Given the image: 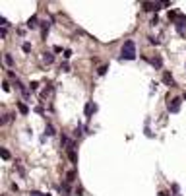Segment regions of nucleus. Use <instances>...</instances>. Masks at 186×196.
I'll return each mask as SVG.
<instances>
[{"label":"nucleus","mask_w":186,"mask_h":196,"mask_svg":"<svg viewBox=\"0 0 186 196\" xmlns=\"http://www.w3.org/2000/svg\"><path fill=\"white\" fill-rule=\"evenodd\" d=\"M0 35H2V39H4L6 35H8V27H2V29H0Z\"/></svg>","instance_id":"obj_21"},{"label":"nucleus","mask_w":186,"mask_h":196,"mask_svg":"<svg viewBox=\"0 0 186 196\" xmlns=\"http://www.w3.org/2000/svg\"><path fill=\"white\" fill-rule=\"evenodd\" d=\"M76 194H78V196H84V188H82V187L76 188Z\"/></svg>","instance_id":"obj_25"},{"label":"nucleus","mask_w":186,"mask_h":196,"mask_svg":"<svg viewBox=\"0 0 186 196\" xmlns=\"http://www.w3.org/2000/svg\"><path fill=\"white\" fill-rule=\"evenodd\" d=\"M120 58H122V60H134V58H136V43L132 41V39L124 41L122 51H120Z\"/></svg>","instance_id":"obj_1"},{"label":"nucleus","mask_w":186,"mask_h":196,"mask_svg":"<svg viewBox=\"0 0 186 196\" xmlns=\"http://www.w3.org/2000/svg\"><path fill=\"white\" fill-rule=\"evenodd\" d=\"M2 88H4V91H10V84H8V82H4V84H2Z\"/></svg>","instance_id":"obj_27"},{"label":"nucleus","mask_w":186,"mask_h":196,"mask_svg":"<svg viewBox=\"0 0 186 196\" xmlns=\"http://www.w3.org/2000/svg\"><path fill=\"white\" fill-rule=\"evenodd\" d=\"M76 181V171H70L68 173V179H66V182H74Z\"/></svg>","instance_id":"obj_16"},{"label":"nucleus","mask_w":186,"mask_h":196,"mask_svg":"<svg viewBox=\"0 0 186 196\" xmlns=\"http://www.w3.org/2000/svg\"><path fill=\"white\" fill-rule=\"evenodd\" d=\"M0 155H2V159H10V151L6 148H2L0 149Z\"/></svg>","instance_id":"obj_15"},{"label":"nucleus","mask_w":186,"mask_h":196,"mask_svg":"<svg viewBox=\"0 0 186 196\" xmlns=\"http://www.w3.org/2000/svg\"><path fill=\"white\" fill-rule=\"evenodd\" d=\"M184 99H186V95H184Z\"/></svg>","instance_id":"obj_31"},{"label":"nucleus","mask_w":186,"mask_h":196,"mask_svg":"<svg viewBox=\"0 0 186 196\" xmlns=\"http://www.w3.org/2000/svg\"><path fill=\"white\" fill-rule=\"evenodd\" d=\"M91 111H97V105H91V103H87L85 105V117H91Z\"/></svg>","instance_id":"obj_9"},{"label":"nucleus","mask_w":186,"mask_h":196,"mask_svg":"<svg viewBox=\"0 0 186 196\" xmlns=\"http://www.w3.org/2000/svg\"><path fill=\"white\" fill-rule=\"evenodd\" d=\"M21 49H23V52H29V51H31V45H29V43H23Z\"/></svg>","instance_id":"obj_18"},{"label":"nucleus","mask_w":186,"mask_h":196,"mask_svg":"<svg viewBox=\"0 0 186 196\" xmlns=\"http://www.w3.org/2000/svg\"><path fill=\"white\" fill-rule=\"evenodd\" d=\"M16 88H18L19 91H21V93H23V97H29V91H27V89H25V85H23L21 82H19V80H16Z\"/></svg>","instance_id":"obj_7"},{"label":"nucleus","mask_w":186,"mask_h":196,"mask_svg":"<svg viewBox=\"0 0 186 196\" xmlns=\"http://www.w3.org/2000/svg\"><path fill=\"white\" fill-rule=\"evenodd\" d=\"M43 62L45 64H52L54 62V55L52 52H43Z\"/></svg>","instance_id":"obj_6"},{"label":"nucleus","mask_w":186,"mask_h":196,"mask_svg":"<svg viewBox=\"0 0 186 196\" xmlns=\"http://www.w3.org/2000/svg\"><path fill=\"white\" fill-rule=\"evenodd\" d=\"M163 82H165V84H167L169 88H175V85H177V82H175V78H172V76L169 74V72H165V74H163Z\"/></svg>","instance_id":"obj_5"},{"label":"nucleus","mask_w":186,"mask_h":196,"mask_svg":"<svg viewBox=\"0 0 186 196\" xmlns=\"http://www.w3.org/2000/svg\"><path fill=\"white\" fill-rule=\"evenodd\" d=\"M29 194H31V196H41V192H39V190H31Z\"/></svg>","instance_id":"obj_28"},{"label":"nucleus","mask_w":186,"mask_h":196,"mask_svg":"<svg viewBox=\"0 0 186 196\" xmlns=\"http://www.w3.org/2000/svg\"><path fill=\"white\" fill-rule=\"evenodd\" d=\"M159 196H169V194H167V192H159Z\"/></svg>","instance_id":"obj_29"},{"label":"nucleus","mask_w":186,"mask_h":196,"mask_svg":"<svg viewBox=\"0 0 186 196\" xmlns=\"http://www.w3.org/2000/svg\"><path fill=\"white\" fill-rule=\"evenodd\" d=\"M66 149H68V157H70V161L72 163H78V155H76V142L74 140H70L68 142V146H66Z\"/></svg>","instance_id":"obj_3"},{"label":"nucleus","mask_w":186,"mask_h":196,"mask_svg":"<svg viewBox=\"0 0 186 196\" xmlns=\"http://www.w3.org/2000/svg\"><path fill=\"white\" fill-rule=\"evenodd\" d=\"M18 109H19L21 115H29V107H27V105H23L21 101H18Z\"/></svg>","instance_id":"obj_10"},{"label":"nucleus","mask_w":186,"mask_h":196,"mask_svg":"<svg viewBox=\"0 0 186 196\" xmlns=\"http://www.w3.org/2000/svg\"><path fill=\"white\" fill-rule=\"evenodd\" d=\"M46 33H49V24H46V22H43V29H41V35H43V39L46 37Z\"/></svg>","instance_id":"obj_14"},{"label":"nucleus","mask_w":186,"mask_h":196,"mask_svg":"<svg viewBox=\"0 0 186 196\" xmlns=\"http://www.w3.org/2000/svg\"><path fill=\"white\" fill-rule=\"evenodd\" d=\"M37 22H39V19H37V16H31V18L27 19V27H29V29H35V27L39 25Z\"/></svg>","instance_id":"obj_8"},{"label":"nucleus","mask_w":186,"mask_h":196,"mask_svg":"<svg viewBox=\"0 0 186 196\" xmlns=\"http://www.w3.org/2000/svg\"><path fill=\"white\" fill-rule=\"evenodd\" d=\"M4 62H6L8 66H14V58H12V55H8V52H6V55H4Z\"/></svg>","instance_id":"obj_12"},{"label":"nucleus","mask_w":186,"mask_h":196,"mask_svg":"<svg viewBox=\"0 0 186 196\" xmlns=\"http://www.w3.org/2000/svg\"><path fill=\"white\" fill-rule=\"evenodd\" d=\"M79 134H82V126L78 124V128H76V130H74V136H79Z\"/></svg>","instance_id":"obj_24"},{"label":"nucleus","mask_w":186,"mask_h":196,"mask_svg":"<svg viewBox=\"0 0 186 196\" xmlns=\"http://www.w3.org/2000/svg\"><path fill=\"white\" fill-rule=\"evenodd\" d=\"M142 6H144L145 12H157V10H161V2H142Z\"/></svg>","instance_id":"obj_4"},{"label":"nucleus","mask_w":186,"mask_h":196,"mask_svg":"<svg viewBox=\"0 0 186 196\" xmlns=\"http://www.w3.org/2000/svg\"><path fill=\"white\" fill-rule=\"evenodd\" d=\"M29 88H31V91H35V89L39 88V82H31V84H29Z\"/></svg>","instance_id":"obj_19"},{"label":"nucleus","mask_w":186,"mask_h":196,"mask_svg":"<svg viewBox=\"0 0 186 196\" xmlns=\"http://www.w3.org/2000/svg\"><path fill=\"white\" fill-rule=\"evenodd\" d=\"M43 196H51V194H43Z\"/></svg>","instance_id":"obj_30"},{"label":"nucleus","mask_w":186,"mask_h":196,"mask_svg":"<svg viewBox=\"0 0 186 196\" xmlns=\"http://www.w3.org/2000/svg\"><path fill=\"white\" fill-rule=\"evenodd\" d=\"M149 24H151V25H157V24H159V18H157V16H153V18H151V22H149Z\"/></svg>","instance_id":"obj_22"},{"label":"nucleus","mask_w":186,"mask_h":196,"mask_svg":"<svg viewBox=\"0 0 186 196\" xmlns=\"http://www.w3.org/2000/svg\"><path fill=\"white\" fill-rule=\"evenodd\" d=\"M46 136H54L56 134V132H54V126H52V124H46Z\"/></svg>","instance_id":"obj_13"},{"label":"nucleus","mask_w":186,"mask_h":196,"mask_svg":"<svg viewBox=\"0 0 186 196\" xmlns=\"http://www.w3.org/2000/svg\"><path fill=\"white\" fill-rule=\"evenodd\" d=\"M60 70H64V72H68V70H70V66H68V64H66V62H64V64H62V66H60Z\"/></svg>","instance_id":"obj_26"},{"label":"nucleus","mask_w":186,"mask_h":196,"mask_svg":"<svg viewBox=\"0 0 186 196\" xmlns=\"http://www.w3.org/2000/svg\"><path fill=\"white\" fill-rule=\"evenodd\" d=\"M149 43H151V45H159V39H155V37H149Z\"/></svg>","instance_id":"obj_23"},{"label":"nucleus","mask_w":186,"mask_h":196,"mask_svg":"<svg viewBox=\"0 0 186 196\" xmlns=\"http://www.w3.org/2000/svg\"><path fill=\"white\" fill-rule=\"evenodd\" d=\"M151 64H153L155 68H161V66H163V60H161V56H155V58H151Z\"/></svg>","instance_id":"obj_11"},{"label":"nucleus","mask_w":186,"mask_h":196,"mask_svg":"<svg viewBox=\"0 0 186 196\" xmlns=\"http://www.w3.org/2000/svg\"><path fill=\"white\" fill-rule=\"evenodd\" d=\"M107 70H109V66H99L97 74H99V76H105V74H107Z\"/></svg>","instance_id":"obj_17"},{"label":"nucleus","mask_w":186,"mask_h":196,"mask_svg":"<svg viewBox=\"0 0 186 196\" xmlns=\"http://www.w3.org/2000/svg\"><path fill=\"white\" fill-rule=\"evenodd\" d=\"M62 56H64V58H70V56H72V51H70V49H64V55Z\"/></svg>","instance_id":"obj_20"},{"label":"nucleus","mask_w":186,"mask_h":196,"mask_svg":"<svg viewBox=\"0 0 186 196\" xmlns=\"http://www.w3.org/2000/svg\"><path fill=\"white\" fill-rule=\"evenodd\" d=\"M180 105H182V99L180 97H172V99H169L167 109L171 113H178V111H180Z\"/></svg>","instance_id":"obj_2"}]
</instances>
